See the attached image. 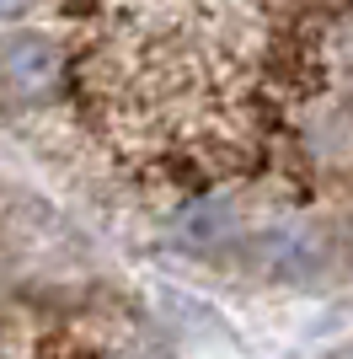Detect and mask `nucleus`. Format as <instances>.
Segmentation results:
<instances>
[{"instance_id":"1","label":"nucleus","mask_w":353,"mask_h":359,"mask_svg":"<svg viewBox=\"0 0 353 359\" xmlns=\"http://www.w3.org/2000/svg\"><path fill=\"white\" fill-rule=\"evenodd\" d=\"M0 75L16 97H48L59 86V48L38 32H16L0 43Z\"/></svg>"},{"instance_id":"2","label":"nucleus","mask_w":353,"mask_h":359,"mask_svg":"<svg viewBox=\"0 0 353 359\" xmlns=\"http://www.w3.org/2000/svg\"><path fill=\"white\" fill-rule=\"evenodd\" d=\"M251 263H257V273H268V279L294 285V279H310V273H316V247H310L305 236H294V231H273V236H263L251 247Z\"/></svg>"},{"instance_id":"3","label":"nucleus","mask_w":353,"mask_h":359,"mask_svg":"<svg viewBox=\"0 0 353 359\" xmlns=\"http://www.w3.org/2000/svg\"><path fill=\"white\" fill-rule=\"evenodd\" d=\"M176 241L182 247H214V241H230L235 231V204L230 198H193L188 210L176 215Z\"/></svg>"},{"instance_id":"4","label":"nucleus","mask_w":353,"mask_h":359,"mask_svg":"<svg viewBox=\"0 0 353 359\" xmlns=\"http://www.w3.org/2000/svg\"><path fill=\"white\" fill-rule=\"evenodd\" d=\"M22 11V0H0V16H16Z\"/></svg>"}]
</instances>
